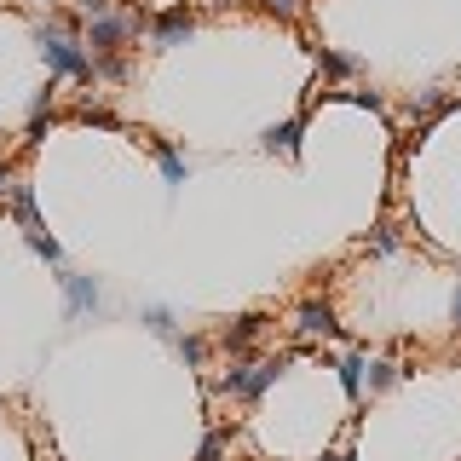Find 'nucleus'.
Returning <instances> with one entry per match:
<instances>
[{
    "instance_id": "nucleus-1",
    "label": "nucleus",
    "mask_w": 461,
    "mask_h": 461,
    "mask_svg": "<svg viewBox=\"0 0 461 461\" xmlns=\"http://www.w3.org/2000/svg\"><path fill=\"white\" fill-rule=\"evenodd\" d=\"M35 47H41V58H47L52 76H81V81L98 76V58L86 52V41H76L64 23H41L35 29Z\"/></svg>"
},
{
    "instance_id": "nucleus-2",
    "label": "nucleus",
    "mask_w": 461,
    "mask_h": 461,
    "mask_svg": "<svg viewBox=\"0 0 461 461\" xmlns=\"http://www.w3.org/2000/svg\"><path fill=\"white\" fill-rule=\"evenodd\" d=\"M283 375V364H237L230 375H220V393H230V398H259L271 381Z\"/></svg>"
},
{
    "instance_id": "nucleus-3",
    "label": "nucleus",
    "mask_w": 461,
    "mask_h": 461,
    "mask_svg": "<svg viewBox=\"0 0 461 461\" xmlns=\"http://www.w3.org/2000/svg\"><path fill=\"white\" fill-rule=\"evenodd\" d=\"M64 312L69 317H93V312H104V294H98V277H86V271H64Z\"/></svg>"
},
{
    "instance_id": "nucleus-4",
    "label": "nucleus",
    "mask_w": 461,
    "mask_h": 461,
    "mask_svg": "<svg viewBox=\"0 0 461 461\" xmlns=\"http://www.w3.org/2000/svg\"><path fill=\"white\" fill-rule=\"evenodd\" d=\"M127 29H133V18H115V12H98L93 29H86V47H93L98 58H115V47L127 41Z\"/></svg>"
},
{
    "instance_id": "nucleus-5",
    "label": "nucleus",
    "mask_w": 461,
    "mask_h": 461,
    "mask_svg": "<svg viewBox=\"0 0 461 461\" xmlns=\"http://www.w3.org/2000/svg\"><path fill=\"white\" fill-rule=\"evenodd\" d=\"M191 12L185 6H173V12H162V18H156V52H167V47H179V41H191Z\"/></svg>"
},
{
    "instance_id": "nucleus-6",
    "label": "nucleus",
    "mask_w": 461,
    "mask_h": 461,
    "mask_svg": "<svg viewBox=\"0 0 461 461\" xmlns=\"http://www.w3.org/2000/svg\"><path fill=\"white\" fill-rule=\"evenodd\" d=\"M12 213L23 220V237L47 230V225H41V213H35V185H12Z\"/></svg>"
},
{
    "instance_id": "nucleus-7",
    "label": "nucleus",
    "mask_w": 461,
    "mask_h": 461,
    "mask_svg": "<svg viewBox=\"0 0 461 461\" xmlns=\"http://www.w3.org/2000/svg\"><path fill=\"white\" fill-rule=\"evenodd\" d=\"M300 133H306V115H294V122L271 127L266 133V150H283V156H300Z\"/></svg>"
},
{
    "instance_id": "nucleus-8",
    "label": "nucleus",
    "mask_w": 461,
    "mask_h": 461,
    "mask_svg": "<svg viewBox=\"0 0 461 461\" xmlns=\"http://www.w3.org/2000/svg\"><path fill=\"white\" fill-rule=\"evenodd\" d=\"M294 329H300V335H329V329H335V312L317 306V300H306V306L294 312Z\"/></svg>"
},
{
    "instance_id": "nucleus-9",
    "label": "nucleus",
    "mask_w": 461,
    "mask_h": 461,
    "mask_svg": "<svg viewBox=\"0 0 461 461\" xmlns=\"http://www.w3.org/2000/svg\"><path fill=\"white\" fill-rule=\"evenodd\" d=\"M156 162H162V179L167 185H185V179H191V162H185L173 144H156Z\"/></svg>"
},
{
    "instance_id": "nucleus-10",
    "label": "nucleus",
    "mask_w": 461,
    "mask_h": 461,
    "mask_svg": "<svg viewBox=\"0 0 461 461\" xmlns=\"http://www.w3.org/2000/svg\"><path fill=\"white\" fill-rule=\"evenodd\" d=\"M335 369H340V386H346V398H364V369H369L364 357H340Z\"/></svg>"
},
{
    "instance_id": "nucleus-11",
    "label": "nucleus",
    "mask_w": 461,
    "mask_h": 461,
    "mask_svg": "<svg viewBox=\"0 0 461 461\" xmlns=\"http://www.w3.org/2000/svg\"><path fill=\"white\" fill-rule=\"evenodd\" d=\"M259 329H266V317H237V329L225 335V346H230V352H242V346L259 340Z\"/></svg>"
},
{
    "instance_id": "nucleus-12",
    "label": "nucleus",
    "mask_w": 461,
    "mask_h": 461,
    "mask_svg": "<svg viewBox=\"0 0 461 461\" xmlns=\"http://www.w3.org/2000/svg\"><path fill=\"white\" fill-rule=\"evenodd\" d=\"M144 329H150V335H162V340H179V335H173V312L167 306H144Z\"/></svg>"
},
{
    "instance_id": "nucleus-13",
    "label": "nucleus",
    "mask_w": 461,
    "mask_h": 461,
    "mask_svg": "<svg viewBox=\"0 0 461 461\" xmlns=\"http://www.w3.org/2000/svg\"><path fill=\"white\" fill-rule=\"evenodd\" d=\"M393 381H398V364H393V357H375V364H369V393H386Z\"/></svg>"
},
{
    "instance_id": "nucleus-14",
    "label": "nucleus",
    "mask_w": 461,
    "mask_h": 461,
    "mask_svg": "<svg viewBox=\"0 0 461 461\" xmlns=\"http://www.w3.org/2000/svg\"><path fill=\"white\" fill-rule=\"evenodd\" d=\"M317 64H323V76H335V81H346V76H352V58H346V52H329V47H317Z\"/></svg>"
},
{
    "instance_id": "nucleus-15",
    "label": "nucleus",
    "mask_w": 461,
    "mask_h": 461,
    "mask_svg": "<svg viewBox=\"0 0 461 461\" xmlns=\"http://www.w3.org/2000/svg\"><path fill=\"white\" fill-rule=\"evenodd\" d=\"M23 242H29V254H41L47 266H58V259H64V249H58V242L47 237V230H35V237H23Z\"/></svg>"
},
{
    "instance_id": "nucleus-16",
    "label": "nucleus",
    "mask_w": 461,
    "mask_h": 461,
    "mask_svg": "<svg viewBox=\"0 0 461 461\" xmlns=\"http://www.w3.org/2000/svg\"><path fill=\"white\" fill-rule=\"evenodd\" d=\"M225 456V432H208V438H202V456L196 461H220Z\"/></svg>"
},
{
    "instance_id": "nucleus-17",
    "label": "nucleus",
    "mask_w": 461,
    "mask_h": 461,
    "mask_svg": "<svg viewBox=\"0 0 461 461\" xmlns=\"http://www.w3.org/2000/svg\"><path fill=\"white\" fill-rule=\"evenodd\" d=\"M173 346H179V357H185V364H202V340H196V335H179Z\"/></svg>"
},
{
    "instance_id": "nucleus-18",
    "label": "nucleus",
    "mask_w": 461,
    "mask_h": 461,
    "mask_svg": "<svg viewBox=\"0 0 461 461\" xmlns=\"http://www.w3.org/2000/svg\"><path fill=\"white\" fill-rule=\"evenodd\" d=\"M369 249H375V254H393V249H398V237H393V230H386V225H375V237H369Z\"/></svg>"
},
{
    "instance_id": "nucleus-19",
    "label": "nucleus",
    "mask_w": 461,
    "mask_h": 461,
    "mask_svg": "<svg viewBox=\"0 0 461 461\" xmlns=\"http://www.w3.org/2000/svg\"><path fill=\"white\" fill-rule=\"evenodd\" d=\"M81 122H93V127H115V115H110V110H98V104H86V110H81Z\"/></svg>"
},
{
    "instance_id": "nucleus-20",
    "label": "nucleus",
    "mask_w": 461,
    "mask_h": 461,
    "mask_svg": "<svg viewBox=\"0 0 461 461\" xmlns=\"http://www.w3.org/2000/svg\"><path fill=\"white\" fill-rule=\"evenodd\" d=\"M335 98H352V104H364V110H381V93H335Z\"/></svg>"
},
{
    "instance_id": "nucleus-21",
    "label": "nucleus",
    "mask_w": 461,
    "mask_h": 461,
    "mask_svg": "<svg viewBox=\"0 0 461 461\" xmlns=\"http://www.w3.org/2000/svg\"><path fill=\"white\" fill-rule=\"evenodd\" d=\"M271 12H300V0H266Z\"/></svg>"
},
{
    "instance_id": "nucleus-22",
    "label": "nucleus",
    "mask_w": 461,
    "mask_h": 461,
    "mask_svg": "<svg viewBox=\"0 0 461 461\" xmlns=\"http://www.w3.org/2000/svg\"><path fill=\"white\" fill-rule=\"evenodd\" d=\"M450 317H456V329H461V283H456V294H450Z\"/></svg>"
},
{
    "instance_id": "nucleus-23",
    "label": "nucleus",
    "mask_w": 461,
    "mask_h": 461,
    "mask_svg": "<svg viewBox=\"0 0 461 461\" xmlns=\"http://www.w3.org/2000/svg\"><path fill=\"white\" fill-rule=\"evenodd\" d=\"M323 461H352V456H340V450H329V456H323Z\"/></svg>"
},
{
    "instance_id": "nucleus-24",
    "label": "nucleus",
    "mask_w": 461,
    "mask_h": 461,
    "mask_svg": "<svg viewBox=\"0 0 461 461\" xmlns=\"http://www.w3.org/2000/svg\"><path fill=\"white\" fill-rule=\"evenodd\" d=\"M0 191H12V185H6V167H0Z\"/></svg>"
}]
</instances>
